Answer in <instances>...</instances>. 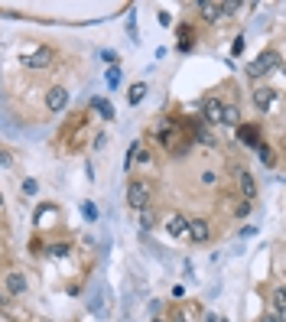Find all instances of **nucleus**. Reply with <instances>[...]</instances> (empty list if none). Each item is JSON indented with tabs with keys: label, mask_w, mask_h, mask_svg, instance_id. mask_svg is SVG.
Segmentation results:
<instances>
[{
	"label": "nucleus",
	"mask_w": 286,
	"mask_h": 322,
	"mask_svg": "<svg viewBox=\"0 0 286 322\" xmlns=\"http://www.w3.org/2000/svg\"><path fill=\"white\" fill-rule=\"evenodd\" d=\"M192 49V30H179V52Z\"/></svg>",
	"instance_id": "nucleus-16"
},
{
	"label": "nucleus",
	"mask_w": 286,
	"mask_h": 322,
	"mask_svg": "<svg viewBox=\"0 0 286 322\" xmlns=\"http://www.w3.org/2000/svg\"><path fill=\"white\" fill-rule=\"evenodd\" d=\"M260 322H283V316H276V312H273V316H264Z\"/></svg>",
	"instance_id": "nucleus-28"
},
{
	"label": "nucleus",
	"mask_w": 286,
	"mask_h": 322,
	"mask_svg": "<svg viewBox=\"0 0 286 322\" xmlns=\"http://www.w3.org/2000/svg\"><path fill=\"white\" fill-rule=\"evenodd\" d=\"M221 104L218 98H208V101H205V107H202V121L205 124H221Z\"/></svg>",
	"instance_id": "nucleus-6"
},
{
	"label": "nucleus",
	"mask_w": 286,
	"mask_h": 322,
	"mask_svg": "<svg viewBox=\"0 0 286 322\" xmlns=\"http://www.w3.org/2000/svg\"><path fill=\"white\" fill-rule=\"evenodd\" d=\"M150 195H153V182H147V179H137V182L127 186V205L130 209H147Z\"/></svg>",
	"instance_id": "nucleus-1"
},
{
	"label": "nucleus",
	"mask_w": 286,
	"mask_h": 322,
	"mask_svg": "<svg viewBox=\"0 0 286 322\" xmlns=\"http://www.w3.org/2000/svg\"><path fill=\"white\" fill-rule=\"evenodd\" d=\"M65 250H68V244H52V247H49V254H52V257H62Z\"/></svg>",
	"instance_id": "nucleus-20"
},
{
	"label": "nucleus",
	"mask_w": 286,
	"mask_h": 322,
	"mask_svg": "<svg viewBox=\"0 0 286 322\" xmlns=\"http://www.w3.org/2000/svg\"><path fill=\"white\" fill-rule=\"evenodd\" d=\"M23 192H26V195L36 192V182H33V179H26V182H23Z\"/></svg>",
	"instance_id": "nucleus-26"
},
{
	"label": "nucleus",
	"mask_w": 286,
	"mask_h": 322,
	"mask_svg": "<svg viewBox=\"0 0 286 322\" xmlns=\"http://www.w3.org/2000/svg\"><path fill=\"white\" fill-rule=\"evenodd\" d=\"M173 322H185V316H176V319H173Z\"/></svg>",
	"instance_id": "nucleus-29"
},
{
	"label": "nucleus",
	"mask_w": 286,
	"mask_h": 322,
	"mask_svg": "<svg viewBox=\"0 0 286 322\" xmlns=\"http://www.w3.org/2000/svg\"><path fill=\"white\" fill-rule=\"evenodd\" d=\"M143 95H147V85L140 82V85H133L130 91H127V101H130V104H140V101H143Z\"/></svg>",
	"instance_id": "nucleus-14"
},
{
	"label": "nucleus",
	"mask_w": 286,
	"mask_h": 322,
	"mask_svg": "<svg viewBox=\"0 0 286 322\" xmlns=\"http://www.w3.org/2000/svg\"><path fill=\"white\" fill-rule=\"evenodd\" d=\"M7 290H10V293H23L26 290V277L23 273H10V277H7Z\"/></svg>",
	"instance_id": "nucleus-12"
},
{
	"label": "nucleus",
	"mask_w": 286,
	"mask_h": 322,
	"mask_svg": "<svg viewBox=\"0 0 286 322\" xmlns=\"http://www.w3.org/2000/svg\"><path fill=\"white\" fill-rule=\"evenodd\" d=\"M237 186H241V195H244L247 202L257 195V182H254V176H250L244 166H237Z\"/></svg>",
	"instance_id": "nucleus-5"
},
{
	"label": "nucleus",
	"mask_w": 286,
	"mask_h": 322,
	"mask_svg": "<svg viewBox=\"0 0 286 322\" xmlns=\"http://www.w3.org/2000/svg\"><path fill=\"white\" fill-rule=\"evenodd\" d=\"M199 10H202L205 20H218V16H221V4H205V0H202Z\"/></svg>",
	"instance_id": "nucleus-13"
},
{
	"label": "nucleus",
	"mask_w": 286,
	"mask_h": 322,
	"mask_svg": "<svg viewBox=\"0 0 286 322\" xmlns=\"http://www.w3.org/2000/svg\"><path fill=\"white\" fill-rule=\"evenodd\" d=\"M101 59H104V62H111V65H114V62H117V52H114V49H104V52H101Z\"/></svg>",
	"instance_id": "nucleus-21"
},
{
	"label": "nucleus",
	"mask_w": 286,
	"mask_h": 322,
	"mask_svg": "<svg viewBox=\"0 0 286 322\" xmlns=\"http://www.w3.org/2000/svg\"><path fill=\"white\" fill-rule=\"evenodd\" d=\"M140 225H143V228H153V225H156L153 212H147V209H143V215H140Z\"/></svg>",
	"instance_id": "nucleus-18"
},
{
	"label": "nucleus",
	"mask_w": 286,
	"mask_h": 322,
	"mask_svg": "<svg viewBox=\"0 0 286 322\" xmlns=\"http://www.w3.org/2000/svg\"><path fill=\"white\" fill-rule=\"evenodd\" d=\"M52 59H56V52H52L49 46H39V49H33L23 62H26L30 68H49V65H52Z\"/></svg>",
	"instance_id": "nucleus-3"
},
{
	"label": "nucleus",
	"mask_w": 286,
	"mask_h": 322,
	"mask_svg": "<svg viewBox=\"0 0 286 322\" xmlns=\"http://www.w3.org/2000/svg\"><path fill=\"white\" fill-rule=\"evenodd\" d=\"M221 124H231V127H241V111L237 107H221Z\"/></svg>",
	"instance_id": "nucleus-10"
},
{
	"label": "nucleus",
	"mask_w": 286,
	"mask_h": 322,
	"mask_svg": "<svg viewBox=\"0 0 286 322\" xmlns=\"http://www.w3.org/2000/svg\"><path fill=\"white\" fill-rule=\"evenodd\" d=\"M185 225H189V221H185L182 215H173V218L166 221V228H169V235H173V238H182L185 235Z\"/></svg>",
	"instance_id": "nucleus-9"
},
{
	"label": "nucleus",
	"mask_w": 286,
	"mask_h": 322,
	"mask_svg": "<svg viewBox=\"0 0 286 322\" xmlns=\"http://www.w3.org/2000/svg\"><path fill=\"white\" fill-rule=\"evenodd\" d=\"M199 140L202 143H214V137H211V133H205V130H199Z\"/></svg>",
	"instance_id": "nucleus-27"
},
{
	"label": "nucleus",
	"mask_w": 286,
	"mask_h": 322,
	"mask_svg": "<svg viewBox=\"0 0 286 322\" xmlns=\"http://www.w3.org/2000/svg\"><path fill=\"white\" fill-rule=\"evenodd\" d=\"M185 235H189L192 241H199V244H202V241H208L211 228H208V221H205V218H192L189 225H185Z\"/></svg>",
	"instance_id": "nucleus-4"
},
{
	"label": "nucleus",
	"mask_w": 286,
	"mask_h": 322,
	"mask_svg": "<svg viewBox=\"0 0 286 322\" xmlns=\"http://www.w3.org/2000/svg\"><path fill=\"white\" fill-rule=\"evenodd\" d=\"M91 107H94L98 114H101V118H107V121L114 118V104H111V101H104V98H94V101H91Z\"/></svg>",
	"instance_id": "nucleus-11"
},
{
	"label": "nucleus",
	"mask_w": 286,
	"mask_h": 322,
	"mask_svg": "<svg viewBox=\"0 0 286 322\" xmlns=\"http://www.w3.org/2000/svg\"><path fill=\"white\" fill-rule=\"evenodd\" d=\"M273 309H276V316H283V309H286V293L283 290L273 293Z\"/></svg>",
	"instance_id": "nucleus-17"
},
{
	"label": "nucleus",
	"mask_w": 286,
	"mask_h": 322,
	"mask_svg": "<svg viewBox=\"0 0 286 322\" xmlns=\"http://www.w3.org/2000/svg\"><path fill=\"white\" fill-rule=\"evenodd\" d=\"M260 159H264V163H273V153L267 147H260Z\"/></svg>",
	"instance_id": "nucleus-25"
},
{
	"label": "nucleus",
	"mask_w": 286,
	"mask_h": 322,
	"mask_svg": "<svg viewBox=\"0 0 286 322\" xmlns=\"http://www.w3.org/2000/svg\"><path fill=\"white\" fill-rule=\"evenodd\" d=\"M237 137L244 140V143H250V147H254V143H260V140H257V130H254V127H237Z\"/></svg>",
	"instance_id": "nucleus-15"
},
{
	"label": "nucleus",
	"mask_w": 286,
	"mask_h": 322,
	"mask_svg": "<svg viewBox=\"0 0 286 322\" xmlns=\"http://www.w3.org/2000/svg\"><path fill=\"white\" fill-rule=\"evenodd\" d=\"M221 13H228V16H234V13H237V4H221Z\"/></svg>",
	"instance_id": "nucleus-22"
},
{
	"label": "nucleus",
	"mask_w": 286,
	"mask_h": 322,
	"mask_svg": "<svg viewBox=\"0 0 286 322\" xmlns=\"http://www.w3.org/2000/svg\"><path fill=\"white\" fill-rule=\"evenodd\" d=\"M117 82H121V72H117V65H111V68H107V85L114 88Z\"/></svg>",
	"instance_id": "nucleus-19"
},
{
	"label": "nucleus",
	"mask_w": 286,
	"mask_h": 322,
	"mask_svg": "<svg viewBox=\"0 0 286 322\" xmlns=\"http://www.w3.org/2000/svg\"><path fill=\"white\" fill-rule=\"evenodd\" d=\"M254 104H257V111H267V107L273 104V88H257V91H254Z\"/></svg>",
	"instance_id": "nucleus-8"
},
{
	"label": "nucleus",
	"mask_w": 286,
	"mask_h": 322,
	"mask_svg": "<svg viewBox=\"0 0 286 322\" xmlns=\"http://www.w3.org/2000/svg\"><path fill=\"white\" fill-rule=\"evenodd\" d=\"M46 104H49V111H62V107L68 104V91H65V88H49Z\"/></svg>",
	"instance_id": "nucleus-7"
},
{
	"label": "nucleus",
	"mask_w": 286,
	"mask_h": 322,
	"mask_svg": "<svg viewBox=\"0 0 286 322\" xmlns=\"http://www.w3.org/2000/svg\"><path fill=\"white\" fill-rule=\"evenodd\" d=\"M153 322H163V319H153Z\"/></svg>",
	"instance_id": "nucleus-30"
},
{
	"label": "nucleus",
	"mask_w": 286,
	"mask_h": 322,
	"mask_svg": "<svg viewBox=\"0 0 286 322\" xmlns=\"http://www.w3.org/2000/svg\"><path fill=\"white\" fill-rule=\"evenodd\" d=\"M276 65H280V56H276V52H260V56H257V59L247 65V75H250V78L270 75V72H273Z\"/></svg>",
	"instance_id": "nucleus-2"
},
{
	"label": "nucleus",
	"mask_w": 286,
	"mask_h": 322,
	"mask_svg": "<svg viewBox=\"0 0 286 322\" xmlns=\"http://www.w3.org/2000/svg\"><path fill=\"white\" fill-rule=\"evenodd\" d=\"M85 215H88V218H91V221L98 218V212H94V205H91V202H85Z\"/></svg>",
	"instance_id": "nucleus-23"
},
{
	"label": "nucleus",
	"mask_w": 286,
	"mask_h": 322,
	"mask_svg": "<svg viewBox=\"0 0 286 322\" xmlns=\"http://www.w3.org/2000/svg\"><path fill=\"white\" fill-rule=\"evenodd\" d=\"M231 52H234V56H241V52H244V39H234V46H231Z\"/></svg>",
	"instance_id": "nucleus-24"
}]
</instances>
